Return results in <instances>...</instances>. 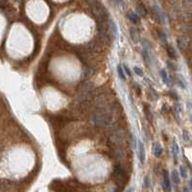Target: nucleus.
I'll return each mask as SVG.
<instances>
[{
  "instance_id": "7ed1b4c3",
  "label": "nucleus",
  "mask_w": 192,
  "mask_h": 192,
  "mask_svg": "<svg viewBox=\"0 0 192 192\" xmlns=\"http://www.w3.org/2000/svg\"><path fill=\"white\" fill-rule=\"evenodd\" d=\"M93 85L89 82H85L79 86L78 91H77V96L79 97V99H81L82 101L86 100L88 98L91 97L93 95Z\"/></svg>"
},
{
  "instance_id": "f03ea898",
  "label": "nucleus",
  "mask_w": 192,
  "mask_h": 192,
  "mask_svg": "<svg viewBox=\"0 0 192 192\" xmlns=\"http://www.w3.org/2000/svg\"><path fill=\"white\" fill-rule=\"evenodd\" d=\"M99 110L93 116V121L96 126L106 127L112 121V115L109 112L104 109L103 107H99Z\"/></svg>"
},
{
  "instance_id": "2eb2a0df",
  "label": "nucleus",
  "mask_w": 192,
  "mask_h": 192,
  "mask_svg": "<svg viewBox=\"0 0 192 192\" xmlns=\"http://www.w3.org/2000/svg\"><path fill=\"white\" fill-rule=\"evenodd\" d=\"M143 58H144V61L146 62V65H150V57H149V53H148V50L144 49L143 50Z\"/></svg>"
},
{
  "instance_id": "dca6fc26",
  "label": "nucleus",
  "mask_w": 192,
  "mask_h": 192,
  "mask_svg": "<svg viewBox=\"0 0 192 192\" xmlns=\"http://www.w3.org/2000/svg\"><path fill=\"white\" fill-rule=\"evenodd\" d=\"M129 18H130L131 21H133V23H137V21H138V16L136 15V14H129Z\"/></svg>"
},
{
  "instance_id": "39448f33",
  "label": "nucleus",
  "mask_w": 192,
  "mask_h": 192,
  "mask_svg": "<svg viewBox=\"0 0 192 192\" xmlns=\"http://www.w3.org/2000/svg\"><path fill=\"white\" fill-rule=\"evenodd\" d=\"M162 189L164 192H171V184H170V179L169 174L166 170H163V182H162Z\"/></svg>"
},
{
  "instance_id": "9b49d317",
  "label": "nucleus",
  "mask_w": 192,
  "mask_h": 192,
  "mask_svg": "<svg viewBox=\"0 0 192 192\" xmlns=\"http://www.w3.org/2000/svg\"><path fill=\"white\" fill-rule=\"evenodd\" d=\"M172 180L176 184H179L181 183V178H180V173L177 170H174L172 172Z\"/></svg>"
},
{
  "instance_id": "0eeeda50",
  "label": "nucleus",
  "mask_w": 192,
  "mask_h": 192,
  "mask_svg": "<svg viewBox=\"0 0 192 192\" xmlns=\"http://www.w3.org/2000/svg\"><path fill=\"white\" fill-rule=\"evenodd\" d=\"M153 152H154V155H155V157L156 158L161 157V155H162V153H163V149H162V147L160 146V143H155V144H154Z\"/></svg>"
},
{
  "instance_id": "20e7f679",
  "label": "nucleus",
  "mask_w": 192,
  "mask_h": 192,
  "mask_svg": "<svg viewBox=\"0 0 192 192\" xmlns=\"http://www.w3.org/2000/svg\"><path fill=\"white\" fill-rule=\"evenodd\" d=\"M112 177L114 178V180L116 181L117 183H121L122 185H125L126 181H127V176H126L125 170L120 165H117L114 168Z\"/></svg>"
},
{
  "instance_id": "aec40b11",
  "label": "nucleus",
  "mask_w": 192,
  "mask_h": 192,
  "mask_svg": "<svg viewBox=\"0 0 192 192\" xmlns=\"http://www.w3.org/2000/svg\"><path fill=\"white\" fill-rule=\"evenodd\" d=\"M122 68H123V70L125 71L124 73L127 74V75H128V76H129V77H132V72H131V69H130V68H129V66H128L127 65H123V67H122Z\"/></svg>"
},
{
  "instance_id": "1a4fd4ad",
  "label": "nucleus",
  "mask_w": 192,
  "mask_h": 192,
  "mask_svg": "<svg viewBox=\"0 0 192 192\" xmlns=\"http://www.w3.org/2000/svg\"><path fill=\"white\" fill-rule=\"evenodd\" d=\"M179 145L176 141H173V145H172V154H173V158H174L175 162H177V159L179 156Z\"/></svg>"
},
{
  "instance_id": "412c9836",
  "label": "nucleus",
  "mask_w": 192,
  "mask_h": 192,
  "mask_svg": "<svg viewBox=\"0 0 192 192\" xmlns=\"http://www.w3.org/2000/svg\"><path fill=\"white\" fill-rule=\"evenodd\" d=\"M169 96H170L171 98H173V99L176 100V101L179 100V96L176 94V92L175 91H169Z\"/></svg>"
},
{
  "instance_id": "4be33fe9",
  "label": "nucleus",
  "mask_w": 192,
  "mask_h": 192,
  "mask_svg": "<svg viewBox=\"0 0 192 192\" xmlns=\"http://www.w3.org/2000/svg\"><path fill=\"white\" fill-rule=\"evenodd\" d=\"M183 140H184V141H189V139H190V138H189L188 133H187L186 131H184V132H183Z\"/></svg>"
},
{
  "instance_id": "393cba45",
  "label": "nucleus",
  "mask_w": 192,
  "mask_h": 192,
  "mask_svg": "<svg viewBox=\"0 0 192 192\" xmlns=\"http://www.w3.org/2000/svg\"><path fill=\"white\" fill-rule=\"evenodd\" d=\"M145 185H146V187L149 186V178L148 177H145Z\"/></svg>"
},
{
  "instance_id": "f3484780",
  "label": "nucleus",
  "mask_w": 192,
  "mask_h": 192,
  "mask_svg": "<svg viewBox=\"0 0 192 192\" xmlns=\"http://www.w3.org/2000/svg\"><path fill=\"white\" fill-rule=\"evenodd\" d=\"M159 36H160V40H161V42L166 45V36H165V34H164V32H162V31H159Z\"/></svg>"
},
{
  "instance_id": "4468645a",
  "label": "nucleus",
  "mask_w": 192,
  "mask_h": 192,
  "mask_svg": "<svg viewBox=\"0 0 192 192\" xmlns=\"http://www.w3.org/2000/svg\"><path fill=\"white\" fill-rule=\"evenodd\" d=\"M160 77L162 79V82L164 84H168V76H167V72L165 69H161L160 70Z\"/></svg>"
},
{
  "instance_id": "6e6552de",
  "label": "nucleus",
  "mask_w": 192,
  "mask_h": 192,
  "mask_svg": "<svg viewBox=\"0 0 192 192\" xmlns=\"http://www.w3.org/2000/svg\"><path fill=\"white\" fill-rule=\"evenodd\" d=\"M165 47H166L165 49H166V53H167V55H168V56L173 60L177 59V54H176V51H175L174 47L171 46V45H167V44H166Z\"/></svg>"
},
{
  "instance_id": "9d476101",
  "label": "nucleus",
  "mask_w": 192,
  "mask_h": 192,
  "mask_svg": "<svg viewBox=\"0 0 192 192\" xmlns=\"http://www.w3.org/2000/svg\"><path fill=\"white\" fill-rule=\"evenodd\" d=\"M130 35H131L132 39L133 40V42H138L139 35H138V33H137V31H136L135 28H131L130 29Z\"/></svg>"
},
{
  "instance_id": "5701e85b",
  "label": "nucleus",
  "mask_w": 192,
  "mask_h": 192,
  "mask_svg": "<svg viewBox=\"0 0 192 192\" xmlns=\"http://www.w3.org/2000/svg\"><path fill=\"white\" fill-rule=\"evenodd\" d=\"M167 65H168L169 68H171L172 70H176V65H174V62H167Z\"/></svg>"
},
{
  "instance_id": "423d86ee",
  "label": "nucleus",
  "mask_w": 192,
  "mask_h": 192,
  "mask_svg": "<svg viewBox=\"0 0 192 192\" xmlns=\"http://www.w3.org/2000/svg\"><path fill=\"white\" fill-rule=\"evenodd\" d=\"M146 154H145V147L144 144L141 140H138V160L141 164H143L145 161Z\"/></svg>"
},
{
  "instance_id": "a878e982",
  "label": "nucleus",
  "mask_w": 192,
  "mask_h": 192,
  "mask_svg": "<svg viewBox=\"0 0 192 192\" xmlns=\"http://www.w3.org/2000/svg\"><path fill=\"white\" fill-rule=\"evenodd\" d=\"M133 188H131L130 190H129V191H128V192H133Z\"/></svg>"
},
{
  "instance_id": "ddd939ff",
  "label": "nucleus",
  "mask_w": 192,
  "mask_h": 192,
  "mask_svg": "<svg viewBox=\"0 0 192 192\" xmlns=\"http://www.w3.org/2000/svg\"><path fill=\"white\" fill-rule=\"evenodd\" d=\"M117 73H118L119 78H120L122 81H126V75H125L124 70H123L122 66H120V65L117 66Z\"/></svg>"
},
{
  "instance_id": "f257e3e1",
  "label": "nucleus",
  "mask_w": 192,
  "mask_h": 192,
  "mask_svg": "<svg viewBox=\"0 0 192 192\" xmlns=\"http://www.w3.org/2000/svg\"><path fill=\"white\" fill-rule=\"evenodd\" d=\"M89 4L95 19L99 23L108 22V18H109L108 12L99 0H89Z\"/></svg>"
},
{
  "instance_id": "f8f14e48",
  "label": "nucleus",
  "mask_w": 192,
  "mask_h": 192,
  "mask_svg": "<svg viewBox=\"0 0 192 192\" xmlns=\"http://www.w3.org/2000/svg\"><path fill=\"white\" fill-rule=\"evenodd\" d=\"M144 113H145L146 118L148 119V121L152 122V117H153V115H152V112H151V110H150V108H149V106H147V105H144Z\"/></svg>"
},
{
  "instance_id": "6ab92c4d",
  "label": "nucleus",
  "mask_w": 192,
  "mask_h": 192,
  "mask_svg": "<svg viewBox=\"0 0 192 192\" xmlns=\"http://www.w3.org/2000/svg\"><path fill=\"white\" fill-rule=\"evenodd\" d=\"M133 71L136 72V75H138V76H140V77L143 76V71H142L141 68H139L138 66H135V67H133Z\"/></svg>"
},
{
  "instance_id": "a211bd4d",
  "label": "nucleus",
  "mask_w": 192,
  "mask_h": 192,
  "mask_svg": "<svg viewBox=\"0 0 192 192\" xmlns=\"http://www.w3.org/2000/svg\"><path fill=\"white\" fill-rule=\"evenodd\" d=\"M180 173L182 175L183 178H186L187 177V171H186V168L184 166H181L180 167Z\"/></svg>"
},
{
  "instance_id": "b1692460",
  "label": "nucleus",
  "mask_w": 192,
  "mask_h": 192,
  "mask_svg": "<svg viewBox=\"0 0 192 192\" xmlns=\"http://www.w3.org/2000/svg\"><path fill=\"white\" fill-rule=\"evenodd\" d=\"M135 90H136V94L138 95H141V89H140V88H139L138 86H136H136H135Z\"/></svg>"
}]
</instances>
